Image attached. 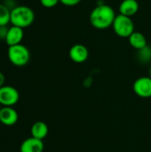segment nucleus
I'll return each mask as SVG.
<instances>
[{
    "mask_svg": "<svg viewBox=\"0 0 151 152\" xmlns=\"http://www.w3.org/2000/svg\"><path fill=\"white\" fill-rule=\"evenodd\" d=\"M4 82H5V77L4 75L0 71V87L4 86Z\"/></svg>",
    "mask_w": 151,
    "mask_h": 152,
    "instance_id": "19",
    "label": "nucleus"
},
{
    "mask_svg": "<svg viewBox=\"0 0 151 152\" xmlns=\"http://www.w3.org/2000/svg\"><path fill=\"white\" fill-rule=\"evenodd\" d=\"M133 92L141 98H150L151 97V77H141L137 78L133 86Z\"/></svg>",
    "mask_w": 151,
    "mask_h": 152,
    "instance_id": "6",
    "label": "nucleus"
},
{
    "mask_svg": "<svg viewBox=\"0 0 151 152\" xmlns=\"http://www.w3.org/2000/svg\"><path fill=\"white\" fill-rule=\"evenodd\" d=\"M23 37H24L23 28L12 25V27H10L8 28V32H7L4 41L8 46H12V45H16L21 44Z\"/></svg>",
    "mask_w": 151,
    "mask_h": 152,
    "instance_id": "10",
    "label": "nucleus"
},
{
    "mask_svg": "<svg viewBox=\"0 0 151 152\" xmlns=\"http://www.w3.org/2000/svg\"><path fill=\"white\" fill-rule=\"evenodd\" d=\"M140 5L137 0H123L119 4V14L132 17L135 15L139 11Z\"/></svg>",
    "mask_w": 151,
    "mask_h": 152,
    "instance_id": "11",
    "label": "nucleus"
},
{
    "mask_svg": "<svg viewBox=\"0 0 151 152\" xmlns=\"http://www.w3.org/2000/svg\"><path fill=\"white\" fill-rule=\"evenodd\" d=\"M70 60L76 63H83L89 57V51L86 46L81 44H76L70 47L69 52Z\"/></svg>",
    "mask_w": 151,
    "mask_h": 152,
    "instance_id": "7",
    "label": "nucleus"
},
{
    "mask_svg": "<svg viewBox=\"0 0 151 152\" xmlns=\"http://www.w3.org/2000/svg\"><path fill=\"white\" fill-rule=\"evenodd\" d=\"M48 132H49L48 126L44 122H43V121L35 122L32 125L31 129H30L31 136L36 138V139L42 140V141L47 136Z\"/></svg>",
    "mask_w": 151,
    "mask_h": 152,
    "instance_id": "12",
    "label": "nucleus"
},
{
    "mask_svg": "<svg viewBox=\"0 0 151 152\" xmlns=\"http://www.w3.org/2000/svg\"><path fill=\"white\" fill-rule=\"evenodd\" d=\"M82 0H60V3L62 4L65 6L68 7H72V6H76L79 3H81Z\"/></svg>",
    "mask_w": 151,
    "mask_h": 152,
    "instance_id": "17",
    "label": "nucleus"
},
{
    "mask_svg": "<svg viewBox=\"0 0 151 152\" xmlns=\"http://www.w3.org/2000/svg\"><path fill=\"white\" fill-rule=\"evenodd\" d=\"M116 16V12L111 6L101 3L92 10L89 20L91 25L96 29L104 30L112 27Z\"/></svg>",
    "mask_w": 151,
    "mask_h": 152,
    "instance_id": "1",
    "label": "nucleus"
},
{
    "mask_svg": "<svg viewBox=\"0 0 151 152\" xmlns=\"http://www.w3.org/2000/svg\"><path fill=\"white\" fill-rule=\"evenodd\" d=\"M150 77H151V67H150Z\"/></svg>",
    "mask_w": 151,
    "mask_h": 152,
    "instance_id": "20",
    "label": "nucleus"
},
{
    "mask_svg": "<svg viewBox=\"0 0 151 152\" xmlns=\"http://www.w3.org/2000/svg\"><path fill=\"white\" fill-rule=\"evenodd\" d=\"M35 20L34 11L26 5H16L11 10V21L12 26L26 28Z\"/></svg>",
    "mask_w": 151,
    "mask_h": 152,
    "instance_id": "2",
    "label": "nucleus"
},
{
    "mask_svg": "<svg viewBox=\"0 0 151 152\" xmlns=\"http://www.w3.org/2000/svg\"><path fill=\"white\" fill-rule=\"evenodd\" d=\"M44 145L42 140L36 139L34 137L27 138L22 142L20 147V152H43Z\"/></svg>",
    "mask_w": 151,
    "mask_h": 152,
    "instance_id": "9",
    "label": "nucleus"
},
{
    "mask_svg": "<svg viewBox=\"0 0 151 152\" xmlns=\"http://www.w3.org/2000/svg\"><path fill=\"white\" fill-rule=\"evenodd\" d=\"M10 21L11 10L4 4H0V26H7Z\"/></svg>",
    "mask_w": 151,
    "mask_h": 152,
    "instance_id": "14",
    "label": "nucleus"
},
{
    "mask_svg": "<svg viewBox=\"0 0 151 152\" xmlns=\"http://www.w3.org/2000/svg\"><path fill=\"white\" fill-rule=\"evenodd\" d=\"M8 28L7 26H0V40H5Z\"/></svg>",
    "mask_w": 151,
    "mask_h": 152,
    "instance_id": "18",
    "label": "nucleus"
},
{
    "mask_svg": "<svg viewBox=\"0 0 151 152\" xmlns=\"http://www.w3.org/2000/svg\"><path fill=\"white\" fill-rule=\"evenodd\" d=\"M19 119L18 112L13 107H3L0 109V122L6 126H14Z\"/></svg>",
    "mask_w": 151,
    "mask_h": 152,
    "instance_id": "8",
    "label": "nucleus"
},
{
    "mask_svg": "<svg viewBox=\"0 0 151 152\" xmlns=\"http://www.w3.org/2000/svg\"><path fill=\"white\" fill-rule=\"evenodd\" d=\"M20 100L19 91L11 86L0 87V104L3 107H13Z\"/></svg>",
    "mask_w": 151,
    "mask_h": 152,
    "instance_id": "5",
    "label": "nucleus"
},
{
    "mask_svg": "<svg viewBox=\"0 0 151 152\" xmlns=\"http://www.w3.org/2000/svg\"><path fill=\"white\" fill-rule=\"evenodd\" d=\"M39 1L42 6L44 8H53L60 3V0H39Z\"/></svg>",
    "mask_w": 151,
    "mask_h": 152,
    "instance_id": "16",
    "label": "nucleus"
},
{
    "mask_svg": "<svg viewBox=\"0 0 151 152\" xmlns=\"http://www.w3.org/2000/svg\"><path fill=\"white\" fill-rule=\"evenodd\" d=\"M0 124H1V122H0Z\"/></svg>",
    "mask_w": 151,
    "mask_h": 152,
    "instance_id": "21",
    "label": "nucleus"
},
{
    "mask_svg": "<svg viewBox=\"0 0 151 152\" xmlns=\"http://www.w3.org/2000/svg\"><path fill=\"white\" fill-rule=\"evenodd\" d=\"M128 41H129L130 45L138 51L148 45H147V39L145 37V36L142 32H139V31H134L128 37Z\"/></svg>",
    "mask_w": 151,
    "mask_h": 152,
    "instance_id": "13",
    "label": "nucleus"
},
{
    "mask_svg": "<svg viewBox=\"0 0 151 152\" xmlns=\"http://www.w3.org/2000/svg\"><path fill=\"white\" fill-rule=\"evenodd\" d=\"M7 57L12 65L16 67H24L30 60V53L27 46L19 44L8 47Z\"/></svg>",
    "mask_w": 151,
    "mask_h": 152,
    "instance_id": "3",
    "label": "nucleus"
},
{
    "mask_svg": "<svg viewBox=\"0 0 151 152\" xmlns=\"http://www.w3.org/2000/svg\"><path fill=\"white\" fill-rule=\"evenodd\" d=\"M112 28L116 35L122 38H128L134 32V23L132 18L122 14L116 16Z\"/></svg>",
    "mask_w": 151,
    "mask_h": 152,
    "instance_id": "4",
    "label": "nucleus"
},
{
    "mask_svg": "<svg viewBox=\"0 0 151 152\" xmlns=\"http://www.w3.org/2000/svg\"><path fill=\"white\" fill-rule=\"evenodd\" d=\"M138 59L143 63H148L151 61V47L145 46L144 48L138 51Z\"/></svg>",
    "mask_w": 151,
    "mask_h": 152,
    "instance_id": "15",
    "label": "nucleus"
}]
</instances>
